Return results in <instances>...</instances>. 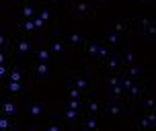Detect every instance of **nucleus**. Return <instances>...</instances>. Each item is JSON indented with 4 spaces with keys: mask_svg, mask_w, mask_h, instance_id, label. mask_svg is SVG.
Instances as JSON below:
<instances>
[{
    "mask_svg": "<svg viewBox=\"0 0 156 131\" xmlns=\"http://www.w3.org/2000/svg\"><path fill=\"white\" fill-rule=\"evenodd\" d=\"M15 111H16V107L12 102H6V105H4V113H15Z\"/></svg>",
    "mask_w": 156,
    "mask_h": 131,
    "instance_id": "nucleus-1",
    "label": "nucleus"
},
{
    "mask_svg": "<svg viewBox=\"0 0 156 131\" xmlns=\"http://www.w3.org/2000/svg\"><path fill=\"white\" fill-rule=\"evenodd\" d=\"M8 88H10L12 92H16V90H21V84H19V82H10V84H8Z\"/></svg>",
    "mask_w": 156,
    "mask_h": 131,
    "instance_id": "nucleus-2",
    "label": "nucleus"
},
{
    "mask_svg": "<svg viewBox=\"0 0 156 131\" xmlns=\"http://www.w3.org/2000/svg\"><path fill=\"white\" fill-rule=\"evenodd\" d=\"M37 72H39V74H47V66H45V64L37 66Z\"/></svg>",
    "mask_w": 156,
    "mask_h": 131,
    "instance_id": "nucleus-3",
    "label": "nucleus"
},
{
    "mask_svg": "<svg viewBox=\"0 0 156 131\" xmlns=\"http://www.w3.org/2000/svg\"><path fill=\"white\" fill-rule=\"evenodd\" d=\"M23 15H25V16H31V15H33V8H31V6H25V8H23Z\"/></svg>",
    "mask_w": 156,
    "mask_h": 131,
    "instance_id": "nucleus-4",
    "label": "nucleus"
},
{
    "mask_svg": "<svg viewBox=\"0 0 156 131\" xmlns=\"http://www.w3.org/2000/svg\"><path fill=\"white\" fill-rule=\"evenodd\" d=\"M27 49H29V45H27L25 41H21V43H19V51H27Z\"/></svg>",
    "mask_w": 156,
    "mask_h": 131,
    "instance_id": "nucleus-5",
    "label": "nucleus"
},
{
    "mask_svg": "<svg viewBox=\"0 0 156 131\" xmlns=\"http://www.w3.org/2000/svg\"><path fill=\"white\" fill-rule=\"evenodd\" d=\"M25 29H27V31H33V29H35V25H33L31 21H27V23H25Z\"/></svg>",
    "mask_w": 156,
    "mask_h": 131,
    "instance_id": "nucleus-6",
    "label": "nucleus"
},
{
    "mask_svg": "<svg viewBox=\"0 0 156 131\" xmlns=\"http://www.w3.org/2000/svg\"><path fill=\"white\" fill-rule=\"evenodd\" d=\"M8 127V119H0V129H6Z\"/></svg>",
    "mask_w": 156,
    "mask_h": 131,
    "instance_id": "nucleus-7",
    "label": "nucleus"
},
{
    "mask_svg": "<svg viewBox=\"0 0 156 131\" xmlns=\"http://www.w3.org/2000/svg\"><path fill=\"white\" fill-rule=\"evenodd\" d=\"M21 80V72H12V82H19Z\"/></svg>",
    "mask_w": 156,
    "mask_h": 131,
    "instance_id": "nucleus-8",
    "label": "nucleus"
},
{
    "mask_svg": "<svg viewBox=\"0 0 156 131\" xmlns=\"http://www.w3.org/2000/svg\"><path fill=\"white\" fill-rule=\"evenodd\" d=\"M66 117H68V119H74V117H76V111H74V109H70V111L66 113Z\"/></svg>",
    "mask_w": 156,
    "mask_h": 131,
    "instance_id": "nucleus-9",
    "label": "nucleus"
},
{
    "mask_svg": "<svg viewBox=\"0 0 156 131\" xmlns=\"http://www.w3.org/2000/svg\"><path fill=\"white\" fill-rule=\"evenodd\" d=\"M31 113H33V115H39V113H41V107H39V105H35V107L31 109Z\"/></svg>",
    "mask_w": 156,
    "mask_h": 131,
    "instance_id": "nucleus-10",
    "label": "nucleus"
},
{
    "mask_svg": "<svg viewBox=\"0 0 156 131\" xmlns=\"http://www.w3.org/2000/svg\"><path fill=\"white\" fill-rule=\"evenodd\" d=\"M70 109H74V111L78 109V100H76V98H72V100H70Z\"/></svg>",
    "mask_w": 156,
    "mask_h": 131,
    "instance_id": "nucleus-11",
    "label": "nucleus"
},
{
    "mask_svg": "<svg viewBox=\"0 0 156 131\" xmlns=\"http://www.w3.org/2000/svg\"><path fill=\"white\" fill-rule=\"evenodd\" d=\"M39 57H41V60H47V51H45V49L39 51Z\"/></svg>",
    "mask_w": 156,
    "mask_h": 131,
    "instance_id": "nucleus-12",
    "label": "nucleus"
},
{
    "mask_svg": "<svg viewBox=\"0 0 156 131\" xmlns=\"http://www.w3.org/2000/svg\"><path fill=\"white\" fill-rule=\"evenodd\" d=\"M43 23H45V21H43V19L39 16V19H37V21H35V23H33V25H35V27H41V25H43Z\"/></svg>",
    "mask_w": 156,
    "mask_h": 131,
    "instance_id": "nucleus-13",
    "label": "nucleus"
},
{
    "mask_svg": "<svg viewBox=\"0 0 156 131\" xmlns=\"http://www.w3.org/2000/svg\"><path fill=\"white\" fill-rule=\"evenodd\" d=\"M41 19H43V21H47V19H49V12H47V10H43V12H41Z\"/></svg>",
    "mask_w": 156,
    "mask_h": 131,
    "instance_id": "nucleus-14",
    "label": "nucleus"
},
{
    "mask_svg": "<svg viewBox=\"0 0 156 131\" xmlns=\"http://www.w3.org/2000/svg\"><path fill=\"white\" fill-rule=\"evenodd\" d=\"M54 51H62V45L60 43H54Z\"/></svg>",
    "mask_w": 156,
    "mask_h": 131,
    "instance_id": "nucleus-15",
    "label": "nucleus"
},
{
    "mask_svg": "<svg viewBox=\"0 0 156 131\" xmlns=\"http://www.w3.org/2000/svg\"><path fill=\"white\" fill-rule=\"evenodd\" d=\"M99 55H107V49H103V47H99V51H97Z\"/></svg>",
    "mask_w": 156,
    "mask_h": 131,
    "instance_id": "nucleus-16",
    "label": "nucleus"
},
{
    "mask_svg": "<svg viewBox=\"0 0 156 131\" xmlns=\"http://www.w3.org/2000/svg\"><path fill=\"white\" fill-rule=\"evenodd\" d=\"M4 72H6V70H4V66H0V76H4Z\"/></svg>",
    "mask_w": 156,
    "mask_h": 131,
    "instance_id": "nucleus-17",
    "label": "nucleus"
},
{
    "mask_svg": "<svg viewBox=\"0 0 156 131\" xmlns=\"http://www.w3.org/2000/svg\"><path fill=\"white\" fill-rule=\"evenodd\" d=\"M49 131H60V129H58V127H49Z\"/></svg>",
    "mask_w": 156,
    "mask_h": 131,
    "instance_id": "nucleus-18",
    "label": "nucleus"
},
{
    "mask_svg": "<svg viewBox=\"0 0 156 131\" xmlns=\"http://www.w3.org/2000/svg\"><path fill=\"white\" fill-rule=\"evenodd\" d=\"M2 62H4V55H2V53H0V64H2Z\"/></svg>",
    "mask_w": 156,
    "mask_h": 131,
    "instance_id": "nucleus-19",
    "label": "nucleus"
},
{
    "mask_svg": "<svg viewBox=\"0 0 156 131\" xmlns=\"http://www.w3.org/2000/svg\"><path fill=\"white\" fill-rule=\"evenodd\" d=\"M2 43H4V37H2V35H0V45H2Z\"/></svg>",
    "mask_w": 156,
    "mask_h": 131,
    "instance_id": "nucleus-20",
    "label": "nucleus"
}]
</instances>
